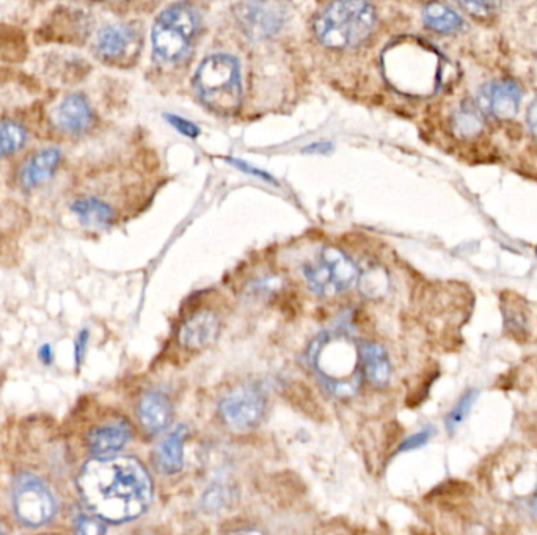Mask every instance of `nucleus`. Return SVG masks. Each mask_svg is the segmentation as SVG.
<instances>
[{
	"label": "nucleus",
	"instance_id": "f257e3e1",
	"mask_svg": "<svg viewBox=\"0 0 537 535\" xmlns=\"http://www.w3.org/2000/svg\"><path fill=\"white\" fill-rule=\"evenodd\" d=\"M79 492L88 509L109 523H126L147 512L153 482L145 466L132 457H96L82 468Z\"/></svg>",
	"mask_w": 537,
	"mask_h": 535
},
{
	"label": "nucleus",
	"instance_id": "ddd939ff",
	"mask_svg": "<svg viewBox=\"0 0 537 535\" xmlns=\"http://www.w3.org/2000/svg\"><path fill=\"white\" fill-rule=\"evenodd\" d=\"M57 128L68 134H81L92 124L93 113L85 98L68 95L59 102L52 113Z\"/></svg>",
	"mask_w": 537,
	"mask_h": 535
},
{
	"label": "nucleus",
	"instance_id": "473e14b6",
	"mask_svg": "<svg viewBox=\"0 0 537 535\" xmlns=\"http://www.w3.org/2000/svg\"><path fill=\"white\" fill-rule=\"evenodd\" d=\"M88 332H82L81 336L76 339V360L77 363H81L82 357H84L85 346H87Z\"/></svg>",
	"mask_w": 537,
	"mask_h": 535
},
{
	"label": "nucleus",
	"instance_id": "7ed1b4c3",
	"mask_svg": "<svg viewBox=\"0 0 537 535\" xmlns=\"http://www.w3.org/2000/svg\"><path fill=\"white\" fill-rule=\"evenodd\" d=\"M374 21L373 7L365 0H337L319 15L316 35L327 48H352L368 37Z\"/></svg>",
	"mask_w": 537,
	"mask_h": 535
},
{
	"label": "nucleus",
	"instance_id": "6ab92c4d",
	"mask_svg": "<svg viewBox=\"0 0 537 535\" xmlns=\"http://www.w3.org/2000/svg\"><path fill=\"white\" fill-rule=\"evenodd\" d=\"M71 209L77 215V219L88 228H95V230L106 228L114 220V211L109 204L96 198H81V200L74 201Z\"/></svg>",
	"mask_w": 537,
	"mask_h": 535
},
{
	"label": "nucleus",
	"instance_id": "7c9ffc66",
	"mask_svg": "<svg viewBox=\"0 0 537 535\" xmlns=\"http://www.w3.org/2000/svg\"><path fill=\"white\" fill-rule=\"evenodd\" d=\"M227 161L230 162L231 165H234V167L242 170V172L250 173V175L258 176V178L264 179V181L274 182L275 184V179L272 178L271 175H267L263 170H258V168L252 167V165L247 164V162L238 161V159H227Z\"/></svg>",
	"mask_w": 537,
	"mask_h": 535
},
{
	"label": "nucleus",
	"instance_id": "a211bd4d",
	"mask_svg": "<svg viewBox=\"0 0 537 535\" xmlns=\"http://www.w3.org/2000/svg\"><path fill=\"white\" fill-rule=\"evenodd\" d=\"M132 43V32L129 27L109 26L99 30L96 35L95 49L104 59L114 60L128 51Z\"/></svg>",
	"mask_w": 537,
	"mask_h": 535
},
{
	"label": "nucleus",
	"instance_id": "9d476101",
	"mask_svg": "<svg viewBox=\"0 0 537 535\" xmlns=\"http://www.w3.org/2000/svg\"><path fill=\"white\" fill-rule=\"evenodd\" d=\"M238 18L253 38L271 37L282 26V11L269 4V0H242Z\"/></svg>",
	"mask_w": 537,
	"mask_h": 535
},
{
	"label": "nucleus",
	"instance_id": "2f4dec72",
	"mask_svg": "<svg viewBox=\"0 0 537 535\" xmlns=\"http://www.w3.org/2000/svg\"><path fill=\"white\" fill-rule=\"evenodd\" d=\"M527 121L530 131L537 137V99L531 104L530 109H528Z\"/></svg>",
	"mask_w": 537,
	"mask_h": 535
},
{
	"label": "nucleus",
	"instance_id": "aec40b11",
	"mask_svg": "<svg viewBox=\"0 0 537 535\" xmlns=\"http://www.w3.org/2000/svg\"><path fill=\"white\" fill-rule=\"evenodd\" d=\"M423 18L429 29L445 33V35L456 33L464 26V21H462L461 16L457 15L456 11L451 10L446 5L439 4V2H431V4L426 5Z\"/></svg>",
	"mask_w": 537,
	"mask_h": 535
},
{
	"label": "nucleus",
	"instance_id": "412c9836",
	"mask_svg": "<svg viewBox=\"0 0 537 535\" xmlns=\"http://www.w3.org/2000/svg\"><path fill=\"white\" fill-rule=\"evenodd\" d=\"M527 306L525 302L520 299L519 295L511 294V297H503V316H505V328L506 332L516 338L517 341L525 338L528 335L527 325Z\"/></svg>",
	"mask_w": 537,
	"mask_h": 535
},
{
	"label": "nucleus",
	"instance_id": "c756f323",
	"mask_svg": "<svg viewBox=\"0 0 537 535\" xmlns=\"http://www.w3.org/2000/svg\"><path fill=\"white\" fill-rule=\"evenodd\" d=\"M472 15L484 16L495 7L498 0H457Z\"/></svg>",
	"mask_w": 537,
	"mask_h": 535
},
{
	"label": "nucleus",
	"instance_id": "dca6fc26",
	"mask_svg": "<svg viewBox=\"0 0 537 535\" xmlns=\"http://www.w3.org/2000/svg\"><path fill=\"white\" fill-rule=\"evenodd\" d=\"M131 438V429L125 421L98 427L88 435V446L95 457H110L117 454Z\"/></svg>",
	"mask_w": 537,
	"mask_h": 535
},
{
	"label": "nucleus",
	"instance_id": "c9c22d12",
	"mask_svg": "<svg viewBox=\"0 0 537 535\" xmlns=\"http://www.w3.org/2000/svg\"><path fill=\"white\" fill-rule=\"evenodd\" d=\"M531 510L537 515V496L533 499V503H531Z\"/></svg>",
	"mask_w": 537,
	"mask_h": 535
},
{
	"label": "nucleus",
	"instance_id": "b1692460",
	"mask_svg": "<svg viewBox=\"0 0 537 535\" xmlns=\"http://www.w3.org/2000/svg\"><path fill=\"white\" fill-rule=\"evenodd\" d=\"M388 288V278L384 270L379 267L366 270L360 275L358 280V289L368 299H379L385 294Z\"/></svg>",
	"mask_w": 537,
	"mask_h": 535
},
{
	"label": "nucleus",
	"instance_id": "c85d7f7f",
	"mask_svg": "<svg viewBox=\"0 0 537 535\" xmlns=\"http://www.w3.org/2000/svg\"><path fill=\"white\" fill-rule=\"evenodd\" d=\"M165 120L169 121L176 131L186 135L189 139H197L198 135H200V129H198L194 123L184 120V118L176 117V115L169 113V115H165Z\"/></svg>",
	"mask_w": 537,
	"mask_h": 535
},
{
	"label": "nucleus",
	"instance_id": "72a5a7b5",
	"mask_svg": "<svg viewBox=\"0 0 537 535\" xmlns=\"http://www.w3.org/2000/svg\"><path fill=\"white\" fill-rule=\"evenodd\" d=\"M332 150V145L330 143H315V145L308 146L305 148V151L311 153V151H321V153H329Z\"/></svg>",
	"mask_w": 537,
	"mask_h": 535
},
{
	"label": "nucleus",
	"instance_id": "4be33fe9",
	"mask_svg": "<svg viewBox=\"0 0 537 535\" xmlns=\"http://www.w3.org/2000/svg\"><path fill=\"white\" fill-rule=\"evenodd\" d=\"M483 117L475 107L465 106L457 110L453 117V129L461 139H473L483 131Z\"/></svg>",
	"mask_w": 537,
	"mask_h": 535
},
{
	"label": "nucleus",
	"instance_id": "a878e982",
	"mask_svg": "<svg viewBox=\"0 0 537 535\" xmlns=\"http://www.w3.org/2000/svg\"><path fill=\"white\" fill-rule=\"evenodd\" d=\"M230 503V493L223 487H211L203 496V507L209 512H219Z\"/></svg>",
	"mask_w": 537,
	"mask_h": 535
},
{
	"label": "nucleus",
	"instance_id": "f704fd0d",
	"mask_svg": "<svg viewBox=\"0 0 537 535\" xmlns=\"http://www.w3.org/2000/svg\"><path fill=\"white\" fill-rule=\"evenodd\" d=\"M40 355L43 357L44 363H49L51 361V346H43Z\"/></svg>",
	"mask_w": 537,
	"mask_h": 535
},
{
	"label": "nucleus",
	"instance_id": "39448f33",
	"mask_svg": "<svg viewBox=\"0 0 537 535\" xmlns=\"http://www.w3.org/2000/svg\"><path fill=\"white\" fill-rule=\"evenodd\" d=\"M198 18L192 8L187 5H173L154 22L153 40L154 55L162 62H176L186 54L190 41L197 32Z\"/></svg>",
	"mask_w": 537,
	"mask_h": 535
},
{
	"label": "nucleus",
	"instance_id": "f03ea898",
	"mask_svg": "<svg viewBox=\"0 0 537 535\" xmlns=\"http://www.w3.org/2000/svg\"><path fill=\"white\" fill-rule=\"evenodd\" d=\"M308 358L322 385L335 397H351L357 393L360 374L358 346L344 333H322L311 343Z\"/></svg>",
	"mask_w": 537,
	"mask_h": 535
},
{
	"label": "nucleus",
	"instance_id": "e433bc0d",
	"mask_svg": "<svg viewBox=\"0 0 537 535\" xmlns=\"http://www.w3.org/2000/svg\"><path fill=\"white\" fill-rule=\"evenodd\" d=\"M536 255H537V247H536Z\"/></svg>",
	"mask_w": 537,
	"mask_h": 535
},
{
	"label": "nucleus",
	"instance_id": "bb28decb",
	"mask_svg": "<svg viewBox=\"0 0 537 535\" xmlns=\"http://www.w3.org/2000/svg\"><path fill=\"white\" fill-rule=\"evenodd\" d=\"M76 531L79 534L98 535L106 532V526L101 523V518L92 515H79L76 518Z\"/></svg>",
	"mask_w": 537,
	"mask_h": 535
},
{
	"label": "nucleus",
	"instance_id": "5701e85b",
	"mask_svg": "<svg viewBox=\"0 0 537 535\" xmlns=\"http://www.w3.org/2000/svg\"><path fill=\"white\" fill-rule=\"evenodd\" d=\"M26 143V132L16 123H0V157H7L21 150Z\"/></svg>",
	"mask_w": 537,
	"mask_h": 535
},
{
	"label": "nucleus",
	"instance_id": "1a4fd4ad",
	"mask_svg": "<svg viewBox=\"0 0 537 535\" xmlns=\"http://www.w3.org/2000/svg\"><path fill=\"white\" fill-rule=\"evenodd\" d=\"M520 99L522 93L516 82H490L479 91L478 107L498 120H511L519 112Z\"/></svg>",
	"mask_w": 537,
	"mask_h": 535
},
{
	"label": "nucleus",
	"instance_id": "9b49d317",
	"mask_svg": "<svg viewBox=\"0 0 537 535\" xmlns=\"http://www.w3.org/2000/svg\"><path fill=\"white\" fill-rule=\"evenodd\" d=\"M219 332L220 322L216 313L208 310L198 311L179 328V344L186 349H205L216 341Z\"/></svg>",
	"mask_w": 537,
	"mask_h": 535
},
{
	"label": "nucleus",
	"instance_id": "423d86ee",
	"mask_svg": "<svg viewBox=\"0 0 537 535\" xmlns=\"http://www.w3.org/2000/svg\"><path fill=\"white\" fill-rule=\"evenodd\" d=\"M304 277L311 291L322 297L340 294L355 283L357 266L346 253L337 247L322 248L316 264L304 267Z\"/></svg>",
	"mask_w": 537,
	"mask_h": 535
},
{
	"label": "nucleus",
	"instance_id": "6e6552de",
	"mask_svg": "<svg viewBox=\"0 0 537 535\" xmlns=\"http://www.w3.org/2000/svg\"><path fill=\"white\" fill-rule=\"evenodd\" d=\"M266 405V397L258 388L241 386L223 397L219 404V415L231 430L247 432L261 423Z\"/></svg>",
	"mask_w": 537,
	"mask_h": 535
},
{
	"label": "nucleus",
	"instance_id": "20e7f679",
	"mask_svg": "<svg viewBox=\"0 0 537 535\" xmlns=\"http://www.w3.org/2000/svg\"><path fill=\"white\" fill-rule=\"evenodd\" d=\"M195 90L201 101L219 115H230L241 102L239 65L230 55H211L195 74Z\"/></svg>",
	"mask_w": 537,
	"mask_h": 535
},
{
	"label": "nucleus",
	"instance_id": "4468645a",
	"mask_svg": "<svg viewBox=\"0 0 537 535\" xmlns=\"http://www.w3.org/2000/svg\"><path fill=\"white\" fill-rule=\"evenodd\" d=\"M187 435L189 430L186 426L175 427L154 451V465L162 474L173 476L183 470L184 441Z\"/></svg>",
	"mask_w": 537,
	"mask_h": 535
},
{
	"label": "nucleus",
	"instance_id": "f8f14e48",
	"mask_svg": "<svg viewBox=\"0 0 537 535\" xmlns=\"http://www.w3.org/2000/svg\"><path fill=\"white\" fill-rule=\"evenodd\" d=\"M139 421L150 435H159L169 429L173 418V407L169 397L161 391L143 394L139 402Z\"/></svg>",
	"mask_w": 537,
	"mask_h": 535
},
{
	"label": "nucleus",
	"instance_id": "0eeeda50",
	"mask_svg": "<svg viewBox=\"0 0 537 535\" xmlns=\"http://www.w3.org/2000/svg\"><path fill=\"white\" fill-rule=\"evenodd\" d=\"M13 506L22 523L46 525L55 514V503L49 488L33 474L22 473L13 485Z\"/></svg>",
	"mask_w": 537,
	"mask_h": 535
},
{
	"label": "nucleus",
	"instance_id": "cd10ccee",
	"mask_svg": "<svg viewBox=\"0 0 537 535\" xmlns=\"http://www.w3.org/2000/svg\"><path fill=\"white\" fill-rule=\"evenodd\" d=\"M434 429L432 427H426V429L420 430L417 434L410 435L409 438L402 441L399 445L398 452L415 451V449L423 448L424 445H428V441L431 440Z\"/></svg>",
	"mask_w": 537,
	"mask_h": 535
},
{
	"label": "nucleus",
	"instance_id": "2eb2a0df",
	"mask_svg": "<svg viewBox=\"0 0 537 535\" xmlns=\"http://www.w3.org/2000/svg\"><path fill=\"white\" fill-rule=\"evenodd\" d=\"M358 355L366 380L376 388H385L391 379V363L387 350L380 344L358 343Z\"/></svg>",
	"mask_w": 537,
	"mask_h": 535
},
{
	"label": "nucleus",
	"instance_id": "f3484780",
	"mask_svg": "<svg viewBox=\"0 0 537 535\" xmlns=\"http://www.w3.org/2000/svg\"><path fill=\"white\" fill-rule=\"evenodd\" d=\"M60 151L55 148L40 151L33 154L29 161L24 164L19 173V181L24 189H33V187L41 186L44 182L54 176L55 170L59 168Z\"/></svg>",
	"mask_w": 537,
	"mask_h": 535
},
{
	"label": "nucleus",
	"instance_id": "393cba45",
	"mask_svg": "<svg viewBox=\"0 0 537 535\" xmlns=\"http://www.w3.org/2000/svg\"><path fill=\"white\" fill-rule=\"evenodd\" d=\"M478 394V390H468L467 393L459 399V402L451 408L450 413H448L445 418V427L446 430H448V434H454L457 427L464 423L468 413L472 410L473 404H475L476 399H478Z\"/></svg>",
	"mask_w": 537,
	"mask_h": 535
}]
</instances>
